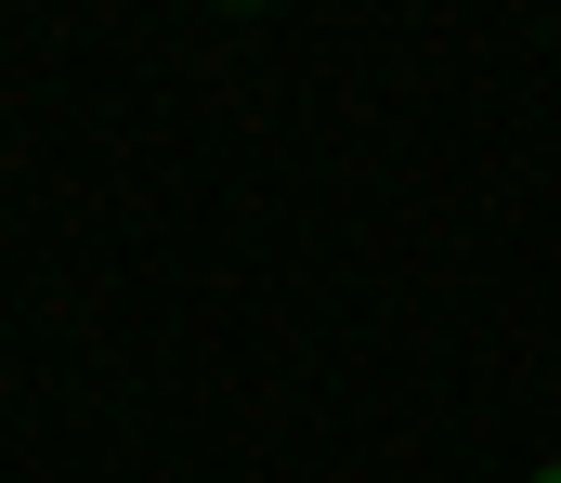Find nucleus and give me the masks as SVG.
<instances>
[{"mask_svg": "<svg viewBox=\"0 0 561 483\" xmlns=\"http://www.w3.org/2000/svg\"><path fill=\"white\" fill-rule=\"evenodd\" d=\"M536 483H561V471H536Z\"/></svg>", "mask_w": 561, "mask_h": 483, "instance_id": "obj_1", "label": "nucleus"}]
</instances>
